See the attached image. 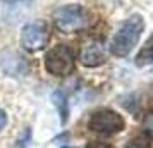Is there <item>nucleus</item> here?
<instances>
[{"mask_svg": "<svg viewBox=\"0 0 153 148\" xmlns=\"http://www.w3.org/2000/svg\"><path fill=\"white\" fill-rule=\"evenodd\" d=\"M145 29V21L141 16H131L122 22L110 42V52L115 57H126L136 45H138L141 33Z\"/></svg>", "mask_w": 153, "mask_h": 148, "instance_id": "nucleus-1", "label": "nucleus"}, {"mask_svg": "<svg viewBox=\"0 0 153 148\" xmlns=\"http://www.w3.org/2000/svg\"><path fill=\"white\" fill-rule=\"evenodd\" d=\"M90 16L88 10L77 4L71 5H62L53 12V24L59 31H62L65 35L69 33H77L88 26Z\"/></svg>", "mask_w": 153, "mask_h": 148, "instance_id": "nucleus-2", "label": "nucleus"}, {"mask_svg": "<svg viewBox=\"0 0 153 148\" xmlns=\"http://www.w3.org/2000/svg\"><path fill=\"white\" fill-rule=\"evenodd\" d=\"M45 69L53 76H69L74 71V52L67 45H55L45 54Z\"/></svg>", "mask_w": 153, "mask_h": 148, "instance_id": "nucleus-3", "label": "nucleus"}, {"mask_svg": "<svg viewBox=\"0 0 153 148\" xmlns=\"http://www.w3.org/2000/svg\"><path fill=\"white\" fill-rule=\"evenodd\" d=\"M88 126L93 133L103 134V136H110V134L120 133L124 129L126 122L124 117L119 112L112 110V109H100L91 114Z\"/></svg>", "mask_w": 153, "mask_h": 148, "instance_id": "nucleus-4", "label": "nucleus"}, {"mask_svg": "<svg viewBox=\"0 0 153 148\" xmlns=\"http://www.w3.org/2000/svg\"><path fill=\"white\" fill-rule=\"evenodd\" d=\"M48 28L45 22H28L21 29V47L26 52H38L45 48V45L48 43Z\"/></svg>", "mask_w": 153, "mask_h": 148, "instance_id": "nucleus-5", "label": "nucleus"}, {"mask_svg": "<svg viewBox=\"0 0 153 148\" xmlns=\"http://www.w3.org/2000/svg\"><path fill=\"white\" fill-rule=\"evenodd\" d=\"M107 59V52H105V47L102 42H97V40H91L81 48V54H79V60L83 65L86 67H97V65H102Z\"/></svg>", "mask_w": 153, "mask_h": 148, "instance_id": "nucleus-6", "label": "nucleus"}, {"mask_svg": "<svg viewBox=\"0 0 153 148\" xmlns=\"http://www.w3.org/2000/svg\"><path fill=\"white\" fill-rule=\"evenodd\" d=\"M150 62H153V35L146 40V43L141 47L138 57H136V64L138 65H146Z\"/></svg>", "mask_w": 153, "mask_h": 148, "instance_id": "nucleus-7", "label": "nucleus"}, {"mask_svg": "<svg viewBox=\"0 0 153 148\" xmlns=\"http://www.w3.org/2000/svg\"><path fill=\"white\" fill-rule=\"evenodd\" d=\"M53 103L57 105L59 112H60L62 122H65V120H67V114H69V110H67V100H65V95H64L62 91L53 93Z\"/></svg>", "mask_w": 153, "mask_h": 148, "instance_id": "nucleus-8", "label": "nucleus"}, {"mask_svg": "<svg viewBox=\"0 0 153 148\" xmlns=\"http://www.w3.org/2000/svg\"><path fill=\"white\" fill-rule=\"evenodd\" d=\"M10 126V110L4 103H0V134H4Z\"/></svg>", "mask_w": 153, "mask_h": 148, "instance_id": "nucleus-9", "label": "nucleus"}, {"mask_svg": "<svg viewBox=\"0 0 153 148\" xmlns=\"http://www.w3.org/2000/svg\"><path fill=\"white\" fill-rule=\"evenodd\" d=\"M127 148H150V145H148V140H146V136H136L134 140L129 141Z\"/></svg>", "mask_w": 153, "mask_h": 148, "instance_id": "nucleus-10", "label": "nucleus"}, {"mask_svg": "<svg viewBox=\"0 0 153 148\" xmlns=\"http://www.w3.org/2000/svg\"><path fill=\"white\" fill-rule=\"evenodd\" d=\"M145 129L148 131V134L153 138V112L148 114V115L145 117Z\"/></svg>", "mask_w": 153, "mask_h": 148, "instance_id": "nucleus-11", "label": "nucleus"}, {"mask_svg": "<svg viewBox=\"0 0 153 148\" xmlns=\"http://www.w3.org/2000/svg\"><path fill=\"white\" fill-rule=\"evenodd\" d=\"M86 148H115V147L110 145V143H105V141H90L86 145Z\"/></svg>", "mask_w": 153, "mask_h": 148, "instance_id": "nucleus-12", "label": "nucleus"}, {"mask_svg": "<svg viewBox=\"0 0 153 148\" xmlns=\"http://www.w3.org/2000/svg\"><path fill=\"white\" fill-rule=\"evenodd\" d=\"M64 148H74V147H64Z\"/></svg>", "mask_w": 153, "mask_h": 148, "instance_id": "nucleus-13", "label": "nucleus"}, {"mask_svg": "<svg viewBox=\"0 0 153 148\" xmlns=\"http://www.w3.org/2000/svg\"><path fill=\"white\" fill-rule=\"evenodd\" d=\"M10 2H14V0H10Z\"/></svg>", "mask_w": 153, "mask_h": 148, "instance_id": "nucleus-14", "label": "nucleus"}]
</instances>
